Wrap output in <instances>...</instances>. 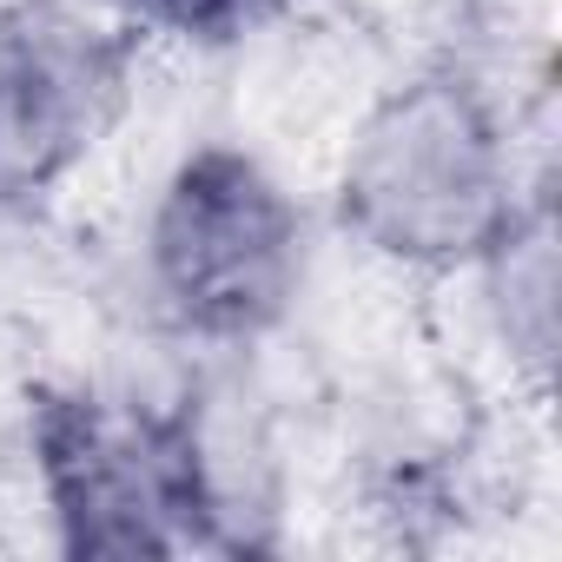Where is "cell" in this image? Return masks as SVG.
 <instances>
[{"label": "cell", "instance_id": "1", "mask_svg": "<svg viewBox=\"0 0 562 562\" xmlns=\"http://www.w3.org/2000/svg\"><path fill=\"white\" fill-rule=\"evenodd\" d=\"M516 212V139L463 67L397 80L338 166V225L411 271H470Z\"/></svg>", "mask_w": 562, "mask_h": 562}, {"label": "cell", "instance_id": "5", "mask_svg": "<svg viewBox=\"0 0 562 562\" xmlns=\"http://www.w3.org/2000/svg\"><path fill=\"white\" fill-rule=\"evenodd\" d=\"M470 271H483V285H490V312H496V331L509 345V364L542 378L555 358V225H549V205L529 199Z\"/></svg>", "mask_w": 562, "mask_h": 562}, {"label": "cell", "instance_id": "3", "mask_svg": "<svg viewBox=\"0 0 562 562\" xmlns=\"http://www.w3.org/2000/svg\"><path fill=\"white\" fill-rule=\"evenodd\" d=\"M27 443L67 555H212L186 397L146 404L106 391H41Z\"/></svg>", "mask_w": 562, "mask_h": 562}, {"label": "cell", "instance_id": "4", "mask_svg": "<svg viewBox=\"0 0 562 562\" xmlns=\"http://www.w3.org/2000/svg\"><path fill=\"white\" fill-rule=\"evenodd\" d=\"M133 34L74 0L0 14V212L60 192L126 113Z\"/></svg>", "mask_w": 562, "mask_h": 562}, {"label": "cell", "instance_id": "2", "mask_svg": "<svg viewBox=\"0 0 562 562\" xmlns=\"http://www.w3.org/2000/svg\"><path fill=\"white\" fill-rule=\"evenodd\" d=\"M305 285V212L245 146H199L146 218V292L199 345H258Z\"/></svg>", "mask_w": 562, "mask_h": 562}, {"label": "cell", "instance_id": "6", "mask_svg": "<svg viewBox=\"0 0 562 562\" xmlns=\"http://www.w3.org/2000/svg\"><path fill=\"white\" fill-rule=\"evenodd\" d=\"M120 8L133 27H159L192 47H232L285 14V0H120Z\"/></svg>", "mask_w": 562, "mask_h": 562}]
</instances>
